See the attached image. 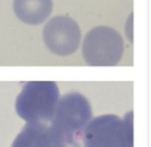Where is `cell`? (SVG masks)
<instances>
[{"mask_svg": "<svg viewBox=\"0 0 151 147\" xmlns=\"http://www.w3.org/2000/svg\"><path fill=\"white\" fill-rule=\"evenodd\" d=\"M91 117V107L86 97L71 92L59 99L50 125L68 147H81L82 134Z\"/></svg>", "mask_w": 151, "mask_h": 147, "instance_id": "6da1fadb", "label": "cell"}, {"mask_svg": "<svg viewBox=\"0 0 151 147\" xmlns=\"http://www.w3.org/2000/svg\"><path fill=\"white\" fill-rule=\"evenodd\" d=\"M81 142L84 147H134L132 112L123 118L107 114L90 120Z\"/></svg>", "mask_w": 151, "mask_h": 147, "instance_id": "3957f363", "label": "cell"}, {"mask_svg": "<svg viewBox=\"0 0 151 147\" xmlns=\"http://www.w3.org/2000/svg\"><path fill=\"white\" fill-rule=\"evenodd\" d=\"M12 147H68L50 123H27Z\"/></svg>", "mask_w": 151, "mask_h": 147, "instance_id": "8992f818", "label": "cell"}, {"mask_svg": "<svg viewBox=\"0 0 151 147\" xmlns=\"http://www.w3.org/2000/svg\"><path fill=\"white\" fill-rule=\"evenodd\" d=\"M42 38L47 48L59 56H67L78 50L81 30L75 20L65 16L54 17L46 24Z\"/></svg>", "mask_w": 151, "mask_h": 147, "instance_id": "5b68a950", "label": "cell"}, {"mask_svg": "<svg viewBox=\"0 0 151 147\" xmlns=\"http://www.w3.org/2000/svg\"><path fill=\"white\" fill-rule=\"evenodd\" d=\"M18 19L29 25L42 24L53 11V0H14Z\"/></svg>", "mask_w": 151, "mask_h": 147, "instance_id": "52a82bcc", "label": "cell"}, {"mask_svg": "<svg viewBox=\"0 0 151 147\" xmlns=\"http://www.w3.org/2000/svg\"><path fill=\"white\" fill-rule=\"evenodd\" d=\"M59 102L55 82H28L16 101L18 115L28 123H50Z\"/></svg>", "mask_w": 151, "mask_h": 147, "instance_id": "7a4b0ae2", "label": "cell"}, {"mask_svg": "<svg viewBox=\"0 0 151 147\" xmlns=\"http://www.w3.org/2000/svg\"><path fill=\"white\" fill-rule=\"evenodd\" d=\"M123 40L114 28L99 26L87 33L83 42V58L93 66H113L123 54Z\"/></svg>", "mask_w": 151, "mask_h": 147, "instance_id": "277c9868", "label": "cell"}]
</instances>
